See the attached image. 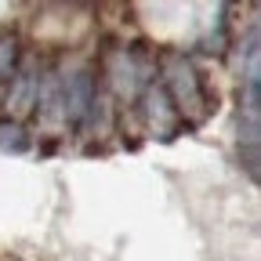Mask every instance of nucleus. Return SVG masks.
<instances>
[{
    "mask_svg": "<svg viewBox=\"0 0 261 261\" xmlns=\"http://www.w3.org/2000/svg\"><path fill=\"white\" fill-rule=\"evenodd\" d=\"M37 87H40V76H33V73L15 76V84H11V91H8V109H11L15 116L37 109Z\"/></svg>",
    "mask_w": 261,
    "mask_h": 261,
    "instance_id": "39448f33",
    "label": "nucleus"
},
{
    "mask_svg": "<svg viewBox=\"0 0 261 261\" xmlns=\"http://www.w3.org/2000/svg\"><path fill=\"white\" fill-rule=\"evenodd\" d=\"M160 87L167 91V98L174 102L178 116L181 113H189L192 120L203 116L207 94H203V84H200V76H196L189 58H181V55H167V58H163V84Z\"/></svg>",
    "mask_w": 261,
    "mask_h": 261,
    "instance_id": "f257e3e1",
    "label": "nucleus"
},
{
    "mask_svg": "<svg viewBox=\"0 0 261 261\" xmlns=\"http://www.w3.org/2000/svg\"><path fill=\"white\" fill-rule=\"evenodd\" d=\"M18 62V40L15 37H0V76H11Z\"/></svg>",
    "mask_w": 261,
    "mask_h": 261,
    "instance_id": "0eeeda50",
    "label": "nucleus"
},
{
    "mask_svg": "<svg viewBox=\"0 0 261 261\" xmlns=\"http://www.w3.org/2000/svg\"><path fill=\"white\" fill-rule=\"evenodd\" d=\"M106 73H109V84L120 98H135L142 80H145V65L138 62L135 51H113L106 58Z\"/></svg>",
    "mask_w": 261,
    "mask_h": 261,
    "instance_id": "7ed1b4c3",
    "label": "nucleus"
},
{
    "mask_svg": "<svg viewBox=\"0 0 261 261\" xmlns=\"http://www.w3.org/2000/svg\"><path fill=\"white\" fill-rule=\"evenodd\" d=\"M0 149H8V152H25L29 149V138H25V130H22L18 120L0 123Z\"/></svg>",
    "mask_w": 261,
    "mask_h": 261,
    "instance_id": "423d86ee",
    "label": "nucleus"
},
{
    "mask_svg": "<svg viewBox=\"0 0 261 261\" xmlns=\"http://www.w3.org/2000/svg\"><path fill=\"white\" fill-rule=\"evenodd\" d=\"M142 113H145L149 127L156 135H163V138H171V130L178 127V109H174V102L167 98V91L160 84H149L142 91Z\"/></svg>",
    "mask_w": 261,
    "mask_h": 261,
    "instance_id": "20e7f679",
    "label": "nucleus"
},
{
    "mask_svg": "<svg viewBox=\"0 0 261 261\" xmlns=\"http://www.w3.org/2000/svg\"><path fill=\"white\" fill-rule=\"evenodd\" d=\"M91 102H94V76L87 69L69 73L62 80V120L84 123L87 113H91Z\"/></svg>",
    "mask_w": 261,
    "mask_h": 261,
    "instance_id": "f03ea898",
    "label": "nucleus"
}]
</instances>
